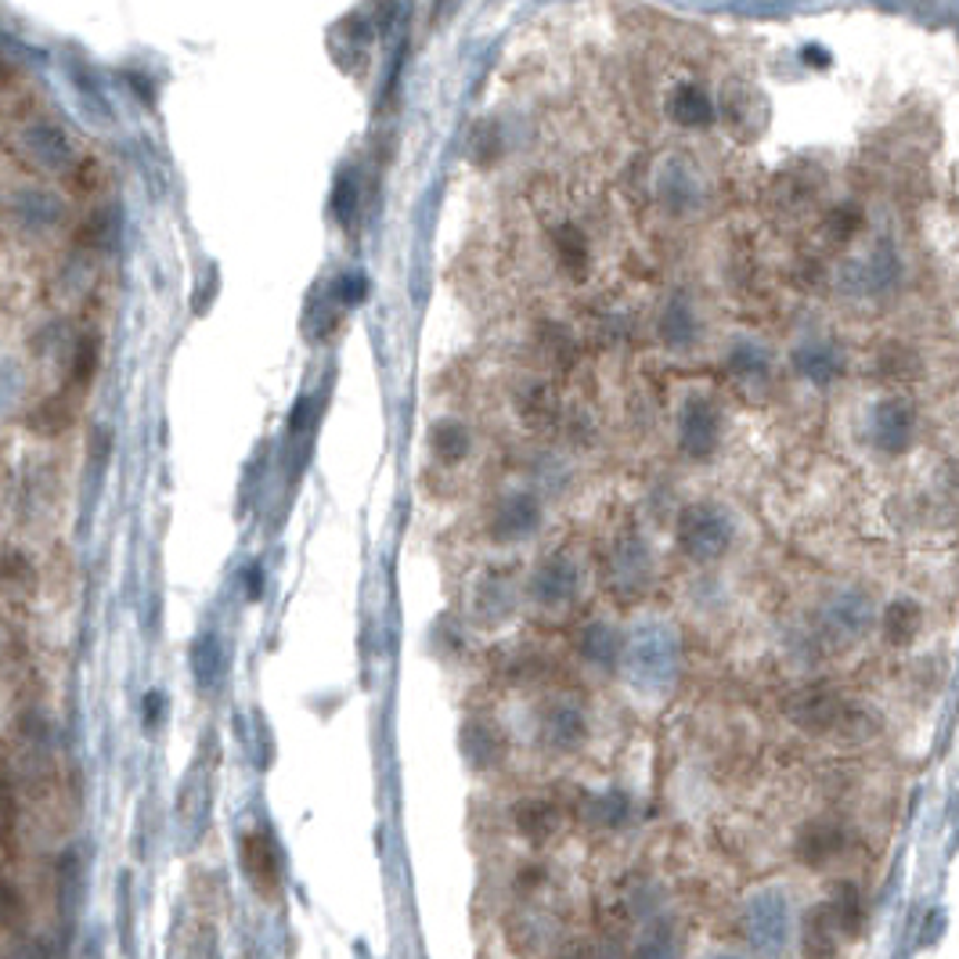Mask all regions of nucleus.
Instances as JSON below:
<instances>
[{
    "label": "nucleus",
    "mask_w": 959,
    "mask_h": 959,
    "mask_svg": "<svg viewBox=\"0 0 959 959\" xmlns=\"http://www.w3.org/2000/svg\"><path fill=\"white\" fill-rule=\"evenodd\" d=\"M224 646H221V638L213 635V632H206V635H199L195 638V646H192V675H195V689L199 693H213L221 685V678H224Z\"/></svg>",
    "instance_id": "b1692460"
},
{
    "label": "nucleus",
    "mask_w": 959,
    "mask_h": 959,
    "mask_svg": "<svg viewBox=\"0 0 959 959\" xmlns=\"http://www.w3.org/2000/svg\"><path fill=\"white\" fill-rule=\"evenodd\" d=\"M585 819L591 826H603V830H620L624 822L632 819V797L624 790H603V794H591L585 801Z\"/></svg>",
    "instance_id": "a878e982"
},
{
    "label": "nucleus",
    "mask_w": 959,
    "mask_h": 959,
    "mask_svg": "<svg viewBox=\"0 0 959 959\" xmlns=\"http://www.w3.org/2000/svg\"><path fill=\"white\" fill-rule=\"evenodd\" d=\"M552 246H556L559 267L567 271L570 278H585V274H588V238L577 232L574 224L559 227V232L552 235Z\"/></svg>",
    "instance_id": "c85d7f7f"
},
{
    "label": "nucleus",
    "mask_w": 959,
    "mask_h": 959,
    "mask_svg": "<svg viewBox=\"0 0 959 959\" xmlns=\"http://www.w3.org/2000/svg\"><path fill=\"white\" fill-rule=\"evenodd\" d=\"M725 372L743 393H765L775 375L772 346L757 336H736L725 346Z\"/></svg>",
    "instance_id": "1a4fd4ad"
},
{
    "label": "nucleus",
    "mask_w": 959,
    "mask_h": 959,
    "mask_svg": "<svg viewBox=\"0 0 959 959\" xmlns=\"http://www.w3.org/2000/svg\"><path fill=\"white\" fill-rule=\"evenodd\" d=\"M844 848H848V830L836 819H809L794 836V855L809 870H822L833 859H841Z\"/></svg>",
    "instance_id": "ddd939ff"
},
{
    "label": "nucleus",
    "mask_w": 959,
    "mask_h": 959,
    "mask_svg": "<svg viewBox=\"0 0 959 959\" xmlns=\"http://www.w3.org/2000/svg\"><path fill=\"white\" fill-rule=\"evenodd\" d=\"M877 375L884 379V383H894V386H902V383H912V379L920 375V354L912 346H906V343H898V340H891V343H884L877 350Z\"/></svg>",
    "instance_id": "393cba45"
},
{
    "label": "nucleus",
    "mask_w": 959,
    "mask_h": 959,
    "mask_svg": "<svg viewBox=\"0 0 959 959\" xmlns=\"http://www.w3.org/2000/svg\"><path fill=\"white\" fill-rule=\"evenodd\" d=\"M672 116H675V124H682V127H707L714 109H711V101H707V95L699 87H678L672 95Z\"/></svg>",
    "instance_id": "7c9ffc66"
},
{
    "label": "nucleus",
    "mask_w": 959,
    "mask_h": 959,
    "mask_svg": "<svg viewBox=\"0 0 959 959\" xmlns=\"http://www.w3.org/2000/svg\"><path fill=\"white\" fill-rule=\"evenodd\" d=\"M541 523H545L541 498L530 491H509L495 501L491 516H487V538L495 545H520L535 538Z\"/></svg>",
    "instance_id": "0eeeda50"
},
{
    "label": "nucleus",
    "mask_w": 959,
    "mask_h": 959,
    "mask_svg": "<svg viewBox=\"0 0 959 959\" xmlns=\"http://www.w3.org/2000/svg\"><path fill=\"white\" fill-rule=\"evenodd\" d=\"M512 822L527 841L545 844L548 836L559 830V809L552 801H541V797H527L512 809Z\"/></svg>",
    "instance_id": "5701e85b"
},
{
    "label": "nucleus",
    "mask_w": 959,
    "mask_h": 959,
    "mask_svg": "<svg viewBox=\"0 0 959 959\" xmlns=\"http://www.w3.org/2000/svg\"><path fill=\"white\" fill-rule=\"evenodd\" d=\"M14 217L26 227H33V232H40V227H51L62 217V203L48 192H22L19 199H14Z\"/></svg>",
    "instance_id": "c756f323"
},
{
    "label": "nucleus",
    "mask_w": 959,
    "mask_h": 959,
    "mask_svg": "<svg viewBox=\"0 0 959 959\" xmlns=\"http://www.w3.org/2000/svg\"><path fill=\"white\" fill-rule=\"evenodd\" d=\"M624 653V635L617 624L610 620H588L581 635H577V657H581L588 667H596V672H610V667L620 660Z\"/></svg>",
    "instance_id": "a211bd4d"
},
{
    "label": "nucleus",
    "mask_w": 959,
    "mask_h": 959,
    "mask_svg": "<svg viewBox=\"0 0 959 959\" xmlns=\"http://www.w3.org/2000/svg\"><path fill=\"white\" fill-rule=\"evenodd\" d=\"M653 581V552L643 538H620L610 556V585L624 596H638Z\"/></svg>",
    "instance_id": "2eb2a0df"
},
{
    "label": "nucleus",
    "mask_w": 959,
    "mask_h": 959,
    "mask_svg": "<svg viewBox=\"0 0 959 959\" xmlns=\"http://www.w3.org/2000/svg\"><path fill=\"white\" fill-rule=\"evenodd\" d=\"M430 451L437 454V462L459 466L469 459V451H473V433H469V425L459 419H440L430 430Z\"/></svg>",
    "instance_id": "4be33fe9"
},
{
    "label": "nucleus",
    "mask_w": 959,
    "mask_h": 959,
    "mask_svg": "<svg viewBox=\"0 0 959 959\" xmlns=\"http://www.w3.org/2000/svg\"><path fill=\"white\" fill-rule=\"evenodd\" d=\"M462 754H466V761L477 772L498 769L501 757H506V740H501V733L491 722H466V728H462Z\"/></svg>",
    "instance_id": "aec40b11"
},
{
    "label": "nucleus",
    "mask_w": 959,
    "mask_h": 959,
    "mask_svg": "<svg viewBox=\"0 0 959 959\" xmlns=\"http://www.w3.org/2000/svg\"><path fill=\"white\" fill-rule=\"evenodd\" d=\"M870 628H873V599L862 588H841L822 603L819 632L833 649L855 646Z\"/></svg>",
    "instance_id": "20e7f679"
},
{
    "label": "nucleus",
    "mask_w": 959,
    "mask_h": 959,
    "mask_svg": "<svg viewBox=\"0 0 959 959\" xmlns=\"http://www.w3.org/2000/svg\"><path fill=\"white\" fill-rule=\"evenodd\" d=\"M98 361H101V343H98V336H84L80 343H76L69 383H72L76 390H87L90 379H95V372H98Z\"/></svg>",
    "instance_id": "473e14b6"
},
{
    "label": "nucleus",
    "mask_w": 959,
    "mask_h": 959,
    "mask_svg": "<svg viewBox=\"0 0 959 959\" xmlns=\"http://www.w3.org/2000/svg\"><path fill=\"white\" fill-rule=\"evenodd\" d=\"M364 293H369V282H364L361 274H343V278H336V285H332V300H336L340 307H354V303L364 300Z\"/></svg>",
    "instance_id": "4c0bfd02"
},
{
    "label": "nucleus",
    "mask_w": 959,
    "mask_h": 959,
    "mask_svg": "<svg viewBox=\"0 0 959 959\" xmlns=\"http://www.w3.org/2000/svg\"><path fill=\"white\" fill-rule=\"evenodd\" d=\"M675 433H678V451L685 459L711 462L714 454L722 451V440H725L722 408L714 404L707 393H689V398L678 404Z\"/></svg>",
    "instance_id": "7ed1b4c3"
},
{
    "label": "nucleus",
    "mask_w": 959,
    "mask_h": 959,
    "mask_svg": "<svg viewBox=\"0 0 959 959\" xmlns=\"http://www.w3.org/2000/svg\"><path fill=\"white\" fill-rule=\"evenodd\" d=\"M516 610V585L506 574H483L477 588H473V617L483 628H495V624H506Z\"/></svg>",
    "instance_id": "f3484780"
},
{
    "label": "nucleus",
    "mask_w": 959,
    "mask_h": 959,
    "mask_svg": "<svg viewBox=\"0 0 959 959\" xmlns=\"http://www.w3.org/2000/svg\"><path fill=\"white\" fill-rule=\"evenodd\" d=\"M520 411H523V419H530V422L548 415V411H552V398H548V390L541 383H527V390L520 393Z\"/></svg>",
    "instance_id": "58836bf2"
},
{
    "label": "nucleus",
    "mask_w": 959,
    "mask_h": 959,
    "mask_svg": "<svg viewBox=\"0 0 959 959\" xmlns=\"http://www.w3.org/2000/svg\"><path fill=\"white\" fill-rule=\"evenodd\" d=\"M22 383H26V372L22 364L14 358H0V415L11 411L22 398Z\"/></svg>",
    "instance_id": "72a5a7b5"
},
{
    "label": "nucleus",
    "mask_w": 959,
    "mask_h": 959,
    "mask_svg": "<svg viewBox=\"0 0 959 959\" xmlns=\"http://www.w3.org/2000/svg\"><path fill=\"white\" fill-rule=\"evenodd\" d=\"M786 714L804 733H836L848 718V707L830 689H801L797 696H790Z\"/></svg>",
    "instance_id": "4468645a"
},
{
    "label": "nucleus",
    "mask_w": 959,
    "mask_h": 959,
    "mask_svg": "<svg viewBox=\"0 0 959 959\" xmlns=\"http://www.w3.org/2000/svg\"><path fill=\"white\" fill-rule=\"evenodd\" d=\"M826 909H830V917L836 923V931H841V938H862L870 909H865V898H862V891L855 884H851V880L833 884V891L826 898Z\"/></svg>",
    "instance_id": "6ab92c4d"
},
{
    "label": "nucleus",
    "mask_w": 959,
    "mask_h": 959,
    "mask_svg": "<svg viewBox=\"0 0 959 959\" xmlns=\"http://www.w3.org/2000/svg\"><path fill=\"white\" fill-rule=\"evenodd\" d=\"M0 927H4V923H0Z\"/></svg>",
    "instance_id": "79ce46f5"
},
{
    "label": "nucleus",
    "mask_w": 959,
    "mask_h": 959,
    "mask_svg": "<svg viewBox=\"0 0 959 959\" xmlns=\"http://www.w3.org/2000/svg\"><path fill=\"white\" fill-rule=\"evenodd\" d=\"M743 931L757 949L775 952L786 946V938L794 934V909L790 898L780 888H765L747 898L743 906Z\"/></svg>",
    "instance_id": "39448f33"
},
{
    "label": "nucleus",
    "mask_w": 959,
    "mask_h": 959,
    "mask_svg": "<svg viewBox=\"0 0 959 959\" xmlns=\"http://www.w3.org/2000/svg\"><path fill=\"white\" fill-rule=\"evenodd\" d=\"M862 227V213L855 206H836L830 217H826V232L833 235V242H844L851 238Z\"/></svg>",
    "instance_id": "e433bc0d"
},
{
    "label": "nucleus",
    "mask_w": 959,
    "mask_h": 959,
    "mask_svg": "<svg viewBox=\"0 0 959 959\" xmlns=\"http://www.w3.org/2000/svg\"><path fill=\"white\" fill-rule=\"evenodd\" d=\"M22 145H26L29 156H33L37 163H43V166H55V170H66V166H69V145H66V137L58 134L55 127H43V124L29 127L26 137H22Z\"/></svg>",
    "instance_id": "bb28decb"
},
{
    "label": "nucleus",
    "mask_w": 959,
    "mask_h": 959,
    "mask_svg": "<svg viewBox=\"0 0 959 959\" xmlns=\"http://www.w3.org/2000/svg\"><path fill=\"white\" fill-rule=\"evenodd\" d=\"M581 562H577L574 556H548L545 562H538L535 574H530L527 581V596L535 606H541V610L548 614H559V610H570V606L577 603V596H581Z\"/></svg>",
    "instance_id": "423d86ee"
},
{
    "label": "nucleus",
    "mask_w": 959,
    "mask_h": 959,
    "mask_svg": "<svg viewBox=\"0 0 959 959\" xmlns=\"http://www.w3.org/2000/svg\"><path fill=\"white\" fill-rule=\"evenodd\" d=\"M624 672L638 693H664L678 675V635L672 624L646 620L624 638Z\"/></svg>",
    "instance_id": "f257e3e1"
},
{
    "label": "nucleus",
    "mask_w": 959,
    "mask_h": 959,
    "mask_svg": "<svg viewBox=\"0 0 959 959\" xmlns=\"http://www.w3.org/2000/svg\"><path fill=\"white\" fill-rule=\"evenodd\" d=\"M790 364H794V372L804 379V383H812L819 390L833 386L836 379L848 372L844 350L826 336H804L794 350H790Z\"/></svg>",
    "instance_id": "9b49d317"
},
{
    "label": "nucleus",
    "mask_w": 959,
    "mask_h": 959,
    "mask_svg": "<svg viewBox=\"0 0 959 959\" xmlns=\"http://www.w3.org/2000/svg\"><path fill=\"white\" fill-rule=\"evenodd\" d=\"M29 556H19V552H8L4 559H0V581H4L8 588L14 591H29L33 588V570H29Z\"/></svg>",
    "instance_id": "c9c22d12"
},
{
    "label": "nucleus",
    "mask_w": 959,
    "mask_h": 959,
    "mask_svg": "<svg viewBox=\"0 0 959 959\" xmlns=\"http://www.w3.org/2000/svg\"><path fill=\"white\" fill-rule=\"evenodd\" d=\"M801 938H804V952L809 956H833L836 949H841L844 938H841V931H836L826 902H822V909L809 912V920H804V927H801Z\"/></svg>",
    "instance_id": "cd10ccee"
},
{
    "label": "nucleus",
    "mask_w": 959,
    "mask_h": 959,
    "mask_svg": "<svg viewBox=\"0 0 959 959\" xmlns=\"http://www.w3.org/2000/svg\"><path fill=\"white\" fill-rule=\"evenodd\" d=\"M675 545L696 567L718 562L736 545V516L718 501H689L675 520Z\"/></svg>",
    "instance_id": "f03ea898"
},
{
    "label": "nucleus",
    "mask_w": 959,
    "mask_h": 959,
    "mask_svg": "<svg viewBox=\"0 0 959 959\" xmlns=\"http://www.w3.org/2000/svg\"><path fill=\"white\" fill-rule=\"evenodd\" d=\"M588 740V718L585 711L570 704V699H556V704H548L545 714H541V743L548 751H577L581 743Z\"/></svg>",
    "instance_id": "dca6fc26"
},
{
    "label": "nucleus",
    "mask_w": 959,
    "mask_h": 959,
    "mask_svg": "<svg viewBox=\"0 0 959 959\" xmlns=\"http://www.w3.org/2000/svg\"><path fill=\"white\" fill-rule=\"evenodd\" d=\"M657 336L672 354H693L704 343V317L689 296H672L657 317Z\"/></svg>",
    "instance_id": "f8f14e48"
},
{
    "label": "nucleus",
    "mask_w": 959,
    "mask_h": 959,
    "mask_svg": "<svg viewBox=\"0 0 959 959\" xmlns=\"http://www.w3.org/2000/svg\"><path fill=\"white\" fill-rule=\"evenodd\" d=\"M354 209H358V180H354V174H346V177H340V188H336V217L350 221L354 217Z\"/></svg>",
    "instance_id": "ea45409f"
},
{
    "label": "nucleus",
    "mask_w": 959,
    "mask_h": 959,
    "mask_svg": "<svg viewBox=\"0 0 959 959\" xmlns=\"http://www.w3.org/2000/svg\"><path fill=\"white\" fill-rule=\"evenodd\" d=\"M804 62L826 69V66H830V51H826V48H804Z\"/></svg>",
    "instance_id": "a19ab883"
},
{
    "label": "nucleus",
    "mask_w": 959,
    "mask_h": 959,
    "mask_svg": "<svg viewBox=\"0 0 959 959\" xmlns=\"http://www.w3.org/2000/svg\"><path fill=\"white\" fill-rule=\"evenodd\" d=\"M340 303L332 300V293L329 296H317L314 303H311V317H307V325H314L311 329V340H325V336H332V332H336V325H340Z\"/></svg>",
    "instance_id": "f704fd0d"
},
{
    "label": "nucleus",
    "mask_w": 959,
    "mask_h": 959,
    "mask_svg": "<svg viewBox=\"0 0 959 959\" xmlns=\"http://www.w3.org/2000/svg\"><path fill=\"white\" fill-rule=\"evenodd\" d=\"M865 437L880 454H902L917 440V408L902 393H888L870 408L865 419Z\"/></svg>",
    "instance_id": "6e6552de"
},
{
    "label": "nucleus",
    "mask_w": 959,
    "mask_h": 959,
    "mask_svg": "<svg viewBox=\"0 0 959 959\" xmlns=\"http://www.w3.org/2000/svg\"><path fill=\"white\" fill-rule=\"evenodd\" d=\"M920 628H923V610H920V603H912V599H894L888 603V610L880 614V635H884V643L894 649H906L917 643Z\"/></svg>",
    "instance_id": "412c9836"
},
{
    "label": "nucleus",
    "mask_w": 959,
    "mask_h": 959,
    "mask_svg": "<svg viewBox=\"0 0 959 959\" xmlns=\"http://www.w3.org/2000/svg\"><path fill=\"white\" fill-rule=\"evenodd\" d=\"M112 462V430L98 425L95 437H90V451H87V498L95 501L101 491V480H105V469Z\"/></svg>",
    "instance_id": "2f4dec72"
},
{
    "label": "nucleus",
    "mask_w": 959,
    "mask_h": 959,
    "mask_svg": "<svg viewBox=\"0 0 959 959\" xmlns=\"http://www.w3.org/2000/svg\"><path fill=\"white\" fill-rule=\"evenodd\" d=\"M242 870H246L253 891L261 898H278L285 888V865L278 844L267 830H253L242 836Z\"/></svg>",
    "instance_id": "9d476101"
}]
</instances>
